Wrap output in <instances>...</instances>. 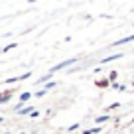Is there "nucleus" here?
Returning <instances> with one entry per match:
<instances>
[{
    "mask_svg": "<svg viewBox=\"0 0 134 134\" xmlns=\"http://www.w3.org/2000/svg\"><path fill=\"white\" fill-rule=\"evenodd\" d=\"M132 40H134V36H128V38H124V40H118L116 46H120V43H126V42H132Z\"/></svg>",
    "mask_w": 134,
    "mask_h": 134,
    "instance_id": "obj_2",
    "label": "nucleus"
},
{
    "mask_svg": "<svg viewBox=\"0 0 134 134\" xmlns=\"http://www.w3.org/2000/svg\"><path fill=\"white\" fill-rule=\"evenodd\" d=\"M73 61H75V59H69V61H63V63H59V65H55V67H53V71H57V69H63V67H67V65H71Z\"/></svg>",
    "mask_w": 134,
    "mask_h": 134,
    "instance_id": "obj_1",
    "label": "nucleus"
},
{
    "mask_svg": "<svg viewBox=\"0 0 134 134\" xmlns=\"http://www.w3.org/2000/svg\"><path fill=\"white\" fill-rule=\"evenodd\" d=\"M30 2H36V0H30Z\"/></svg>",
    "mask_w": 134,
    "mask_h": 134,
    "instance_id": "obj_3",
    "label": "nucleus"
}]
</instances>
